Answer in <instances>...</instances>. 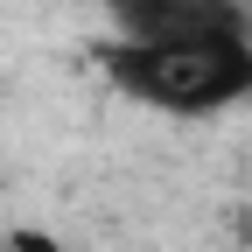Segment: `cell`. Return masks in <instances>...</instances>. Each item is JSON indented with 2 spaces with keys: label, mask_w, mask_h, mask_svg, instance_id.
I'll use <instances>...</instances> for the list:
<instances>
[{
  "label": "cell",
  "mask_w": 252,
  "mask_h": 252,
  "mask_svg": "<svg viewBox=\"0 0 252 252\" xmlns=\"http://www.w3.org/2000/svg\"><path fill=\"white\" fill-rule=\"evenodd\" d=\"M245 7H252V0H245Z\"/></svg>",
  "instance_id": "5"
},
{
  "label": "cell",
  "mask_w": 252,
  "mask_h": 252,
  "mask_svg": "<svg viewBox=\"0 0 252 252\" xmlns=\"http://www.w3.org/2000/svg\"><path fill=\"white\" fill-rule=\"evenodd\" d=\"M0 252H63L49 231H35V224H14L7 238H0Z\"/></svg>",
  "instance_id": "3"
},
{
  "label": "cell",
  "mask_w": 252,
  "mask_h": 252,
  "mask_svg": "<svg viewBox=\"0 0 252 252\" xmlns=\"http://www.w3.org/2000/svg\"><path fill=\"white\" fill-rule=\"evenodd\" d=\"M98 70L133 105L175 112V119H210V112L252 98V35L210 28V35H182V42H105Z\"/></svg>",
  "instance_id": "1"
},
{
  "label": "cell",
  "mask_w": 252,
  "mask_h": 252,
  "mask_svg": "<svg viewBox=\"0 0 252 252\" xmlns=\"http://www.w3.org/2000/svg\"><path fill=\"white\" fill-rule=\"evenodd\" d=\"M231 231H238V245L252 252V203H238V210H231Z\"/></svg>",
  "instance_id": "4"
},
{
  "label": "cell",
  "mask_w": 252,
  "mask_h": 252,
  "mask_svg": "<svg viewBox=\"0 0 252 252\" xmlns=\"http://www.w3.org/2000/svg\"><path fill=\"white\" fill-rule=\"evenodd\" d=\"M112 42H182L210 28H245V0H98Z\"/></svg>",
  "instance_id": "2"
}]
</instances>
